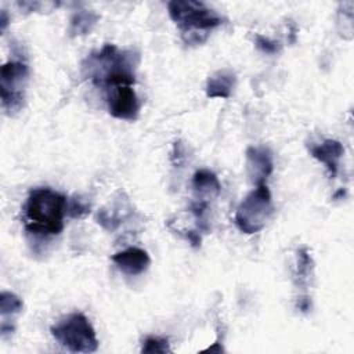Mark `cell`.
I'll return each instance as SVG.
<instances>
[{"mask_svg": "<svg viewBox=\"0 0 354 354\" xmlns=\"http://www.w3.org/2000/svg\"><path fill=\"white\" fill-rule=\"evenodd\" d=\"M53 337L71 353H94L98 350L95 330L87 317L72 313L50 328Z\"/></svg>", "mask_w": 354, "mask_h": 354, "instance_id": "3957f363", "label": "cell"}, {"mask_svg": "<svg viewBox=\"0 0 354 354\" xmlns=\"http://www.w3.org/2000/svg\"><path fill=\"white\" fill-rule=\"evenodd\" d=\"M24 308V301L19 296L12 292H1L0 293V314L3 318L8 315L19 314Z\"/></svg>", "mask_w": 354, "mask_h": 354, "instance_id": "5bb4252c", "label": "cell"}, {"mask_svg": "<svg viewBox=\"0 0 354 354\" xmlns=\"http://www.w3.org/2000/svg\"><path fill=\"white\" fill-rule=\"evenodd\" d=\"M272 214L271 192L266 183L257 184L235 212V225L243 234H256L261 231Z\"/></svg>", "mask_w": 354, "mask_h": 354, "instance_id": "277c9868", "label": "cell"}, {"mask_svg": "<svg viewBox=\"0 0 354 354\" xmlns=\"http://www.w3.org/2000/svg\"><path fill=\"white\" fill-rule=\"evenodd\" d=\"M141 353H145V354H153V353L165 354V353H171V348H170V343L166 337L148 336L142 342Z\"/></svg>", "mask_w": 354, "mask_h": 354, "instance_id": "9a60e30c", "label": "cell"}, {"mask_svg": "<svg viewBox=\"0 0 354 354\" xmlns=\"http://www.w3.org/2000/svg\"><path fill=\"white\" fill-rule=\"evenodd\" d=\"M246 169L250 180L257 185L266 183L274 170L272 155L268 148L249 147L246 149Z\"/></svg>", "mask_w": 354, "mask_h": 354, "instance_id": "52a82bcc", "label": "cell"}, {"mask_svg": "<svg viewBox=\"0 0 354 354\" xmlns=\"http://www.w3.org/2000/svg\"><path fill=\"white\" fill-rule=\"evenodd\" d=\"M296 306L301 313H307L311 308V300L307 295L300 296V297H297V304Z\"/></svg>", "mask_w": 354, "mask_h": 354, "instance_id": "d6986e66", "label": "cell"}, {"mask_svg": "<svg viewBox=\"0 0 354 354\" xmlns=\"http://www.w3.org/2000/svg\"><path fill=\"white\" fill-rule=\"evenodd\" d=\"M68 199L48 187L30 189L25 206V230L36 235H58L64 230Z\"/></svg>", "mask_w": 354, "mask_h": 354, "instance_id": "6da1fadb", "label": "cell"}, {"mask_svg": "<svg viewBox=\"0 0 354 354\" xmlns=\"http://www.w3.org/2000/svg\"><path fill=\"white\" fill-rule=\"evenodd\" d=\"M109 113L120 120L134 122L140 113V100L133 86H123L105 91Z\"/></svg>", "mask_w": 354, "mask_h": 354, "instance_id": "8992f818", "label": "cell"}, {"mask_svg": "<svg viewBox=\"0 0 354 354\" xmlns=\"http://www.w3.org/2000/svg\"><path fill=\"white\" fill-rule=\"evenodd\" d=\"M254 44L256 47L266 53V54H277L279 50H281V44L279 41H275V40H271L268 37H264L261 35H257L256 39H254Z\"/></svg>", "mask_w": 354, "mask_h": 354, "instance_id": "2e32d148", "label": "cell"}, {"mask_svg": "<svg viewBox=\"0 0 354 354\" xmlns=\"http://www.w3.org/2000/svg\"><path fill=\"white\" fill-rule=\"evenodd\" d=\"M167 10L187 44L203 43L210 30L223 24V18L202 1L173 0Z\"/></svg>", "mask_w": 354, "mask_h": 354, "instance_id": "7a4b0ae2", "label": "cell"}, {"mask_svg": "<svg viewBox=\"0 0 354 354\" xmlns=\"http://www.w3.org/2000/svg\"><path fill=\"white\" fill-rule=\"evenodd\" d=\"M66 213L71 217L75 218H80L83 216H86L87 213H90V206L87 203H84L83 201H80L79 198L68 201V207H66Z\"/></svg>", "mask_w": 354, "mask_h": 354, "instance_id": "e0dca14e", "label": "cell"}, {"mask_svg": "<svg viewBox=\"0 0 354 354\" xmlns=\"http://www.w3.org/2000/svg\"><path fill=\"white\" fill-rule=\"evenodd\" d=\"M97 21H98V15L93 11L80 10L75 12L71 18V26H69L71 36H80V35L90 33L94 25L97 24Z\"/></svg>", "mask_w": 354, "mask_h": 354, "instance_id": "7c38bea8", "label": "cell"}, {"mask_svg": "<svg viewBox=\"0 0 354 354\" xmlns=\"http://www.w3.org/2000/svg\"><path fill=\"white\" fill-rule=\"evenodd\" d=\"M236 84L235 73L225 68L213 73L206 82V95L209 98H228Z\"/></svg>", "mask_w": 354, "mask_h": 354, "instance_id": "30bf717a", "label": "cell"}, {"mask_svg": "<svg viewBox=\"0 0 354 354\" xmlns=\"http://www.w3.org/2000/svg\"><path fill=\"white\" fill-rule=\"evenodd\" d=\"M28 73V65L21 61H8L0 69L1 104L8 113L19 111L24 105V87Z\"/></svg>", "mask_w": 354, "mask_h": 354, "instance_id": "5b68a950", "label": "cell"}, {"mask_svg": "<svg viewBox=\"0 0 354 354\" xmlns=\"http://www.w3.org/2000/svg\"><path fill=\"white\" fill-rule=\"evenodd\" d=\"M192 188H194L196 201L209 202V199L220 194L221 185L217 176L213 171L207 169H201L195 171L192 177Z\"/></svg>", "mask_w": 354, "mask_h": 354, "instance_id": "8fae6325", "label": "cell"}, {"mask_svg": "<svg viewBox=\"0 0 354 354\" xmlns=\"http://www.w3.org/2000/svg\"><path fill=\"white\" fill-rule=\"evenodd\" d=\"M297 260H296V271H295V278L297 281L299 285L307 286L311 275H313V270H314V261L313 257L308 252L307 248H301L297 250L296 254Z\"/></svg>", "mask_w": 354, "mask_h": 354, "instance_id": "4fadbf2b", "label": "cell"}, {"mask_svg": "<svg viewBox=\"0 0 354 354\" xmlns=\"http://www.w3.org/2000/svg\"><path fill=\"white\" fill-rule=\"evenodd\" d=\"M185 239L194 246V248H199L201 246V242H202V238H201V234L196 232V231H187L184 234Z\"/></svg>", "mask_w": 354, "mask_h": 354, "instance_id": "ac0fdd59", "label": "cell"}, {"mask_svg": "<svg viewBox=\"0 0 354 354\" xmlns=\"http://www.w3.org/2000/svg\"><path fill=\"white\" fill-rule=\"evenodd\" d=\"M8 21H10V18H8V14H7V11H1V15H0V29H1V32H4L6 30V28H7V25H8Z\"/></svg>", "mask_w": 354, "mask_h": 354, "instance_id": "ffe728a7", "label": "cell"}, {"mask_svg": "<svg viewBox=\"0 0 354 354\" xmlns=\"http://www.w3.org/2000/svg\"><path fill=\"white\" fill-rule=\"evenodd\" d=\"M115 266L127 275H138L147 271L151 264L149 254L141 248H127L112 256Z\"/></svg>", "mask_w": 354, "mask_h": 354, "instance_id": "9c48e42d", "label": "cell"}, {"mask_svg": "<svg viewBox=\"0 0 354 354\" xmlns=\"http://www.w3.org/2000/svg\"><path fill=\"white\" fill-rule=\"evenodd\" d=\"M308 151L314 159L325 165L330 178H335L337 176L339 162L344 153V148L340 141L326 138L319 144L311 145Z\"/></svg>", "mask_w": 354, "mask_h": 354, "instance_id": "ba28073f", "label": "cell"}]
</instances>
